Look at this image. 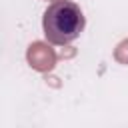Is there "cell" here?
I'll use <instances>...</instances> for the list:
<instances>
[{
  "mask_svg": "<svg viewBox=\"0 0 128 128\" xmlns=\"http://www.w3.org/2000/svg\"><path fill=\"white\" fill-rule=\"evenodd\" d=\"M86 28V18L80 6L72 0H56L52 2L42 16L44 38L50 44L64 46L74 42Z\"/></svg>",
  "mask_w": 128,
  "mask_h": 128,
  "instance_id": "6da1fadb",
  "label": "cell"
}]
</instances>
